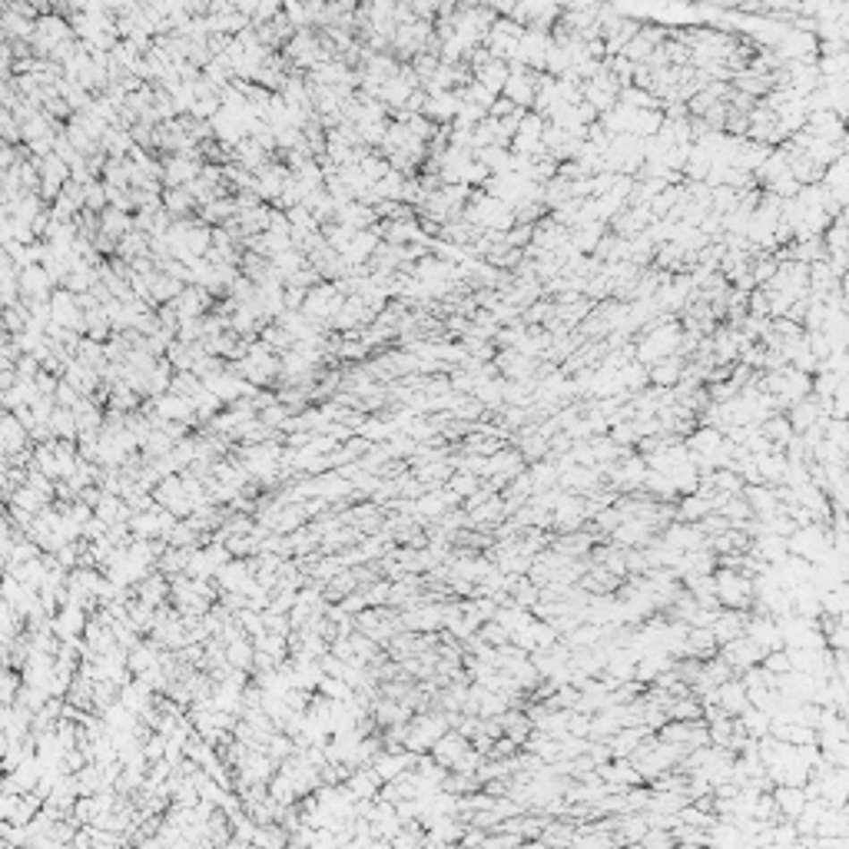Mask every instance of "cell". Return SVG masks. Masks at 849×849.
Listing matches in <instances>:
<instances>
[{
  "label": "cell",
  "instance_id": "cell-2",
  "mask_svg": "<svg viewBox=\"0 0 849 849\" xmlns=\"http://www.w3.org/2000/svg\"><path fill=\"white\" fill-rule=\"evenodd\" d=\"M448 726H452L448 724V714H425V710H421L419 717H408V730H405L402 747L412 750V753H429L431 743H435Z\"/></svg>",
  "mask_w": 849,
  "mask_h": 849
},
{
  "label": "cell",
  "instance_id": "cell-25",
  "mask_svg": "<svg viewBox=\"0 0 849 849\" xmlns=\"http://www.w3.org/2000/svg\"><path fill=\"white\" fill-rule=\"evenodd\" d=\"M402 624H405V627H412V631H438V627L445 624V607H438V604L412 607V611H405Z\"/></svg>",
  "mask_w": 849,
  "mask_h": 849
},
{
  "label": "cell",
  "instance_id": "cell-31",
  "mask_svg": "<svg viewBox=\"0 0 849 849\" xmlns=\"http://www.w3.org/2000/svg\"><path fill=\"white\" fill-rule=\"evenodd\" d=\"M388 594H392V584H388V581H378L372 590H365V604H386Z\"/></svg>",
  "mask_w": 849,
  "mask_h": 849
},
{
  "label": "cell",
  "instance_id": "cell-9",
  "mask_svg": "<svg viewBox=\"0 0 849 849\" xmlns=\"http://www.w3.org/2000/svg\"><path fill=\"white\" fill-rule=\"evenodd\" d=\"M803 130L816 140H827V143H843L846 140V126H843V116L833 114V110H810L806 114Z\"/></svg>",
  "mask_w": 849,
  "mask_h": 849
},
{
  "label": "cell",
  "instance_id": "cell-29",
  "mask_svg": "<svg viewBox=\"0 0 849 849\" xmlns=\"http://www.w3.org/2000/svg\"><path fill=\"white\" fill-rule=\"evenodd\" d=\"M481 481H485V478L471 475V471H452V475H448V485H445V488H448V491H452L458 501H464V498H471L478 488H481Z\"/></svg>",
  "mask_w": 849,
  "mask_h": 849
},
{
  "label": "cell",
  "instance_id": "cell-16",
  "mask_svg": "<svg viewBox=\"0 0 849 849\" xmlns=\"http://www.w3.org/2000/svg\"><path fill=\"white\" fill-rule=\"evenodd\" d=\"M747 617H750L747 611H730V607H720V611H717V617H714V624H710V634H714L717 647L743 634Z\"/></svg>",
  "mask_w": 849,
  "mask_h": 849
},
{
  "label": "cell",
  "instance_id": "cell-1",
  "mask_svg": "<svg viewBox=\"0 0 849 849\" xmlns=\"http://www.w3.org/2000/svg\"><path fill=\"white\" fill-rule=\"evenodd\" d=\"M714 588L720 607H730V611H747L753 607V578L743 574L740 567H717L714 571Z\"/></svg>",
  "mask_w": 849,
  "mask_h": 849
},
{
  "label": "cell",
  "instance_id": "cell-7",
  "mask_svg": "<svg viewBox=\"0 0 849 849\" xmlns=\"http://www.w3.org/2000/svg\"><path fill=\"white\" fill-rule=\"evenodd\" d=\"M203 173V163H200V153H173L166 163H163V183L166 186H186L193 183L196 176Z\"/></svg>",
  "mask_w": 849,
  "mask_h": 849
},
{
  "label": "cell",
  "instance_id": "cell-24",
  "mask_svg": "<svg viewBox=\"0 0 849 849\" xmlns=\"http://www.w3.org/2000/svg\"><path fill=\"white\" fill-rule=\"evenodd\" d=\"M159 206H163L173 219H183V216H190L196 209V200L186 186H166V190L159 193Z\"/></svg>",
  "mask_w": 849,
  "mask_h": 849
},
{
  "label": "cell",
  "instance_id": "cell-11",
  "mask_svg": "<svg viewBox=\"0 0 849 849\" xmlns=\"http://www.w3.org/2000/svg\"><path fill=\"white\" fill-rule=\"evenodd\" d=\"M54 279H50V272L40 266V262H30V266H23V269H17V289L23 293V299H50V289H54Z\"/></svg>",
  "mask_w": 849,
  "mask_h": 849
},
{
  "label": "cell",
  "instance_id": "cell-19",
  "mask_svg": "<svg viewBox=\"0 0 849 849\" xmlns=\"http://www.w3.org/2000/svg\"><path fill=\"white\" fill-rule=\"evenodd\" d=\"M819 415H823V408H819V398L816 395H806V398H800V402L786 405V421H790V429L796 431V435L810 429Z\"/></svg>",
  "mask_w": 849,
  "mask_h": 849
},
{
  "label": "cell",
  "instance_id": "cell-22",
  "mask_svg": "<svg viewBox=\"0 0 849 849\" xmlns=\"http://www.w3.org/2000/svg\"><path fill=\"white\" fill-rule=\"evenodd\" d=\"M753 462H757V471H760V481H763V485H783L786 454H783L780 448H770V452H763V454H753Z\"/></svg>",
  "mask_w": 849,
  "mask_h": 849
},
{
  "label": "cell",
  "instance_id": "cell-10",
  "mask_svg": "<svg viewBox=\"0 0 849 849\" xmlns=\"http://www.w3.org/2000/svg\"><path fill=\"white\" fill-rule=\"evenodd\" d=\"M720 657H724L726 664H730V670H734V674H740V670H747V667H753V664H760L763 650H760V647L753 644L747 634H740V637H734V641L720 644Z\"/></svg>",
  "mask_w": 849,
  "mask_h": 849
},
{
  "label": "cell",
  "instance_id": "cell-20",
  "mask_svg": "<svg viewBox=\"0 0 849 849\" xmlns=\"http://www.w3.org/2000/svg\"><path fill=\"white\" fill-rule=\"evenodd\" d=\"M345 790H349L355 800H378L382 780L375 777L372 767H365V770H352V773H345Z\"/></svg>",
  "mask_w": 849,
  "mask_h": 849
},
{
  "label": "cell",
  "instance_id": "cell-28",
  "mask_svg": "<svg viewBox=\"0 0 849 849\" xmlns=\"http://www.w3.org/2000/svg\"><path fill=\"white\" fill-rule=\"evenodd\" d=\"M674 514H677L680 522L697 524L703 514H710V501L703 498V495H697V491H693V495H680V505H677V511H674Z\"/></svg>",
  "mask_w": 849,
  "mask_h": 849
},
{
  "label": "cell",
  "instance_id": "cell-30",
  "mask_svg": "<svg viewBox=\"0 0 849 849\" xmlns=\"http://www.w3.org/2000/svg\"><path fill=\"white\" fill-rule=\"evenodd\" d=\"M83 209L87 213H103L106 209V186L103 183H83Z\"/></svg>",
  "mask_w": 849,
  "mask_h": 849
},
{
  "label": "cell",
  "instance_id": "cell-18",
  "mask_svg": "<svg viewBox=\"0 0 849 849\" xmlns=\"http://www.w3.org/2000/svg\"><path fill=\"white\" fill-rule=\"evenodd\" d=\"M770 796H773V803H777V813H780L783 819H796V816L803 813L806 800H810L803 786H773Z\"/></svg>",
  "mask_w": 849,
  "mask_h": 849
},
{
  "label": "cell",
  "instance_id": "cell-5",
  "mask_svg": "<svg viewBox=\"0 0 849 849\" xmlns=\"http://www.w3.org/2000/svg\"><path fill=\"white\" fill-rule=\"evenodd\" d=\"M468 750H471V740H468V736H464V734H458L454 726H448V730H445V734L438 736L435 743H431L429 757L435 760L438 767H445V770H452L454 763H458V760H462L464 753H468Z\"/></svg>",
  "mask_w": 849,
  "mask_h": 849
},
{
  "label": "cell",
  "instance_id": "cell-26",
  "mask_svg": "<svg viewBox=\"0 0 849 849\" xmlns=\"http://www.w3.org/2000/svg\"><path fill=\"white\" fill-rule=\"evenodd\" d=\"M136 598L143 600L147 607H159L163 600L170 598V584L163 574H147L143 581H136Z\"/></svg>",
  "mask_w": 849,
  "mask_h": 849
},
{
  "label": "cell",
  "instance_id": "cell-14",
  "mask_svg": "<svg viewBox=\"0 0 849 849\" xmlns=\"http://www.w3.org/2000/svg\"><path fill=\"white\" fill-rule=\"evenodd\" d=\"M683 355H667V359H657V362L647 365V386L654 388H674L683 378Z\"/></svg>",
  "mask_w": 849,
  "mask_h": 849
},
{
  "label": "cell",
  "instance_id": "cell-6",
  "mask_svg": "<svg viewBox=\"0 0 849 849\" xmlns=\"http://www.w3.org/2000/svg\"><path fill=\"white\" fill-rule=\"evenodd\" d=\"M37 176H40V196L54 203V196L64 190V183L70 180V166L57 153H47V157L37 159Z\"/></svg>",
  "mask_w": 849,
  "mask_h": 849
},
{
  "label": "cell",
  "instance_id": "cell-27",
  "mask_svg": "<svg viewBox=\"0 0 849 849\" xmlns=\"http://www.w3.org/2000/svg\"><path fill=\"white\" fill-rule=\"evenodd\" d=\"M475 157L485 163V170L495 176V173H508L511 163H514V153H511L508 147H501V143H488V147L475 149Z\"/></svg>",
  "mask_w": 849,
  "mask_h": 849
},
{
  "label": "cell",
  "instance_id": "cell-8",
  "mask_svg": "<svg viewBox=\"0 0 849 849\" xmlns=\"http://www.w3.org/2000/svg\"><path fill=\"white\" fill-rule=\"evenodd\" d=\"M458 106H462L458 90H435V93H425L421 116H429L431 123H438V126H448L454 120V114H458Z\"/></svg>",
  "mask_w": 849,
  "mask_h": 849
},
{
  "label": "cell",
  "instance_id": "cell-17",
  "mask_svg": "<svg viewBox=\"0 0 849 849\" xmlns=\"http://www.w3.org/2000/svg\"><path fill=\"white\" fill-rule=\"evenodd\" d=\"M495 369H505V378H534V369H538V359L534 355H524L518 349H505L495 359Z\"/></svg>",
  "mask_w": 849,
  "mask_h": 849
},
{
  "label": "cell",
  "instance_id": "cell-23",
  "mask_svg": "<svg viewBox=\"0 0 849 849\" xmlns=\"http://www.w3.org/2000/svg\"><path fill=\"white\" fill-rule=\"evenodd\" d=\"M223 654H226V664L233 670H252V660H256V644H252L246 634L233 637L223 644Z\"/></svg>",
  "mask_w": 849,
  "mask_h": 849
},
{
  "label": "cell",
  "instance_id": "cell-15",
  "mask_svg": "<svg viewBox=\"0 0 849 849\" xmlns=\"http://www.w3.org/2000/svg\"><path fill=\"white\" fill-rule=\"evenodd\" d=\"M611 538L614 544H621V548H644V544L654 541V524L647 522V518H624L611 531Z\"/></svg>",
  "mask_w": 849,
  "mask_h": 849
},
{
  "label": "cell",
  "instance_id": "cell-32",
  "mask_svg": "<svg viewBox=\"0 0 849 849\" xmlns=\"http://www.w3.org/2000/svg\"><path fill=\"white\" fill-rule=\"evenodd\" d=\"M703 4H714V7H747V0H703Z\"/></svg>",
  "mask_w": 849,
  "mask_h": 849
},
{
  "label": "cell",
  "instance_id": "cell-12",
  "mask_svg": "<svg viewBox=\"0 0 849 849\" xmlns=\"http://www.w3.org/2000/svg\"><path fill=\"white\" fill-rule=\"evenodd\" d=\"M660 541L667 544L670 551H677V555H683V551H693V548H703V544H707V534L700 531V524L677 522V524H670V528H664V538H660Z\"/></svg>",
  "mask_w": 849,
  "mask_h": 849
},
{
  "label": "cell",
  "instance_id": "cell-4",
  "mask_svg": "<svg viewBox=\"0 0 849 849\" xmlns=\"http://www.w3.org/2000/svg\"><path fill=\"white\" fill-rule=\"evenodd\" d=\"M50 322L67 332H83V306H80L77 293L70 289H60V293H50Z\"/></svg>",
  "mask_w": 849,
  "mask_h": 849
},
{
  "label": "cell",
  "instance_id": "cell-21",
  "mask_svg": "<svg viewBox=\"0 0 849 849\" xmlns=\"http://www.w3.org/2000/svg\"><path fill=\"white\" fill-rule=\"evenodd\" d=\"M97 223H100V236L103 239H120L133 229V216L126 209H116V206H106L103 213H97Z\"/></svg>",
  "mask_w": 849,
  "mask_h": 849
},
{
  "label": "cell",
  "instance_id": "cell-3",
  "mask_svg": "<svg viewBox=\"0 0 849 849\" xmlns=\"http://www.w3.org/2000/svg\"><path fill=\"white\" fill-rule=\"evenodd\" d=\"M534 87H538V70L524 67V64H508V80H505L501 97H508V100L514 103V106H522V110H531Z\"/></svg>",
  "mask_w": 849,
  "mask_h": 849
},
{
  "label": "cell",
  "instance_id": "cell-13",
  "mask_svg": "<svg viewBox=\"0 0 849 849\" xmlns=\"http://www.w3.org/2000/svg\"><path fill=\"white\" fill-rule=\"evenodd\" d=\"M714 703L724 710L726 717H740L743 710L750 707V700H747V687H743V680L736 677H726L720 687L714 691Z\"/></svg>",
  "mask_w": 849,
  "mask_h": 849
}]
</instances>
